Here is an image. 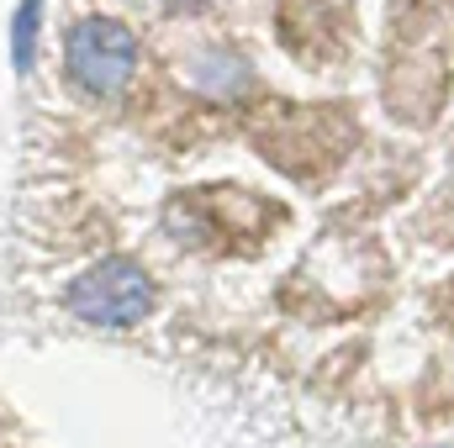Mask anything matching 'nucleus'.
Segmentation results:
<instances>
[{
  "mask_svg": "<svg viewBox=\"0 0 454 448\" xmlns=\"http://www.w3.org/2000/svg\"><path fill=\"white\" fill-rule=\"evenodd\" d=\"M69 312L90 328H137L153 312V280L137 259L112 253L69 285Z\"/></svg>",
  "mask_w": 454,
  "mask_h": 448,
  "instance_id": "f257e3e1",
  "label": "nucleus"
},
{
  "mask_svg": "<svg viewBox=\"0 0 454 448\" xmlns=\"http://www.w3.org/2000/svg\"><path fill=\"white\" fill-rule=\"evenodd\" d=\"M64 58H69V80H74L80 90H90V96H116V90L132 80V69H137V42H132V32H127L121 21L90 16V21H80V27L69 32Z\"/></svg>",
  "mask_w": 454,
  "mask_h": 448,
  "instance_id": "f03ea898",
  "label": "nucleus"
},
{
  "mask_svg": "<svg viewBox=\"0 0 454 448\" xmlns=\"http://www.w3.org/2000/svg\"><path fill=\"white\" fill-rule=\"evenodd\" d=\"M37 11H43V0H21V11H16V27H11V58H16V69H32V42H37Z\"/></svg>",
  "mask_w": 454,
  "mask_h": 448,
  "instance_id": "7ed1b4c3",
  "label": "nucleus"
},
{
  "mask_svg": "<svg viewBox=\"0 0 454 448\" xmlns=\"http://www.w3.org/2000/svg\"><path fill=\"white\" fill-rule=\"evenodd\" d=\"M175 5H201V0H175Z\"/></svg>",
  "mask_w": 454,
  "mask_h": 448,
  "instance_id": "20e7f679",
  "label": "nucleus"
}]
</instances>
